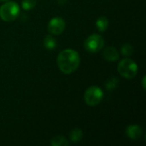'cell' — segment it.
<instances>
[{"label":"cell","mask_w":146,"mask_h":146,"mask_svg":"<svg viewBox=\"0 0 146 146\" xmlns=\"http://www.w3.org/2000/svg\"><path fill=\"white\" fill-rule=\"evenodd\" d=\"M57 65L59 69L66 74L74 72L80 65V55L73 49H66L61 51L57 56Z\"/></svg>","instance_id":"1"},{"label":"cell","mask_w":146,"mask_h":146,"mask_svg":"<svg viewBox=\"0 0 146 146\" xmlns=\"http://www.w3.org/2000/svg\"><path fill=\"white\" fill-rule=\"evenodd\" d=\"M19 13L20 7L13 1L4 3L0 7V18L4 21H12L15 20Z\"/></svg>","instance_id":"2"},{"label":"cell","mask_w":146,"mask_h":146,"mask_svg":"<svg viewBox=\"0 0 146 146\" xmlns=\"http://www.w3.org/2000/svg\"><path fill=\"white\" fill-rule=\"evenodd\" d=\"M119 74L126 79H133L138 73V66L136 62L129 58L121 60L117 67Z\"/></svg>","instance_id":"3"},{"label":"cell","mask_w":146,"mask_h":146,"mask_svg":"<svg viewBox=\"0 0 146 146\" xmlns=\"http://www.w3.org/2000/svg\"><path fill=\"white\" fill-rule=\"evenodd\" d=\"M104 98V92L101 88L98 86H91L89 87L84 95L85 102L89 106H96L98 105Z\"/></svg>","instance_id":"4"},{"label":"cell","mask_w":146,"mask_h":146,"mask_svg":"<svg viewBox=\"0 0 146 146\" xmlns=\"http://www.w3.org/2000/svg\"><path fill=\"white\" fill-rule=\"evenodd\" d=\"M85 49L91 53H96L101 50L104 46V40L99 34L94 33L90 35L84 43Z\"/></svg>","instance_id":"5"},{"label":"cell","mask_w":146,"mask_h":146,"mask_svg":"<svg viewBox=\"0 0 146 146\" xmlns=\"http://www.w3.org/2000/svg\"><path fill=\"white\" fill-rule=\"evenodd\" d=\"M65 27H66V23L62 18L55 17L50 21L49 25H48V30L50 33L58 35V34H61L64 31Z\"/></svg>","instance_id":"6"},{"label":"cell","mask_w":146,"mask_h":146,"mask_svg":"<svg viewBox=\"0 0 146 146\" xmlns=\"http://www.w3.org/2000/svg\"><path fill=\"white\" fill-rule=\"evenodd\" d=\"M142 133H143L142 128L139 125H130L127 127L126 130V133L127 137L133 140L139 139L142 135Z\"/></svg>","instance_id":"7"},{"label":"cell","mask_w":146,"mask_h":146,"mask_svg":"<svg viewBox=\"0 0 146 146\" xmlns=\"http://www.w3.org/2000/svg\"><path fill=\"white\" fill-rule=\"evenodd\" d=\"M103 56L104 59L110 62H115L119 59V52L118 50L112 46L105 48V50L103 52Z\"/></svg>","instance_id":"8"},{"label":"cell","mask_w":146,"mask_h":146,"mask_svg":"<svg viewBox=\"0 0 146 146\" xmlns=\"http://www.w3.org/2000/svg\"><path fill=\"white\" fill-rule=\"evenodd\" d=\"M82 137H83V133L80 128H74V130L70 132V134H69V139L74 143L80 142Z\"/></svg>","instance_id":"9"},{"label":"cell","mask_w":146,"mask_h":146,"mask_svg":"<svg viewBox=\"0 0 146 146\" xmlns=\"http://www.w3.org/2000/svg\"><path fill=\"white\" fill-rule=\"evenodd\" d=\"M96 26L100 32H104L109 26V21L105 16H100L96 21Z\"/></svg>","instance_id":"10"},{"label":"cell","mask_w":146,"mask_h":146,"mask_svg":"<svg viewBox=\"0 0 146 146\" xmlns=\"http://www.w3.org/2000/svg\"><path fill=\"white\" fill-rule=\"evenodd\" d=\"M50 145L52 146H68L69 143L68 140L62 136H56L52 138L50 141Z\"/></svg>","instance_id":"11"},{"label":"cell","mask_w":146,"mask_h":146,"mask_svg":"<svg viewBox=\"0 0 146 146\" xmlns=\"http://www.w3.org/2000/svg\"><path fill=\"white\" fill-rule=\"evenodd\" d=\"M44 47H45L47 50H52L55 49L56 46V39H55L53 37L48 35V36H46V37L44 38Z\"/></svg>","instance_id":"12"},{"label":"cell","mask_w":146,"mask_h":146,"mask_svg":"<svg viewBox=\"0 0 146 146\" xmlns=\"http://www.w3.org/2000/svg\"><path fill=\"white\" fill-rule=\"evenodd\" d=\"M133 53V48L131 44H125L121 47V54L124 56H130Z\"/></svg>","instance_id":"13"},{"label":"cell","mask_w":146,"mask_h":146,"mask_svg":"<svg viewBox=\"0 0 146 146\" xmlns=\"http://www.w3.org/2000/svg\"><path fill=\"white\" fill-rule=\"evenodd\" d=\"M37 4V0H22V8L26 10L33 9Z\"/></svg>","instance_id":"14"},{"label":"cell","mask_w":146,"mask_h":146,"mask_svg":"<svg viewBox=\"0 0 146 146\" xmlns=\"http://www.w3.org/2000/svg\"><path fill=\"white\" fill-rule=\"evenodd\" d=\"M67 1H68V0H58V3H59L60 4H64V3H67Z\"/></svg>","instance_id":"15"},{"label":"cell","mask_w":146,"mask_h":146,"mask_svg":"<svg viewBox=\"0 0 146 146\" xmlns=\"http://www.w3.org/2000/svg\"><path fill=\"white\" fill-rule=\"evenodd\" d=\"M145 76L143 78V87H144V89H145Z\"/></svg>","instance_id":"16"},{"label":"cell","mask_w":146,"mask_h":146,"mask_svg":"<svg viewBox=\"0 0 146 146\" xmlns=\"http://www.w3.org/2000/svg\"><path fill=\"white\" fill-rule=\"evenodd\" d=\"M0 1H2V2H3V1H8V0H0Z\"/></svg>","instance_id":"17"}]
</instances>
